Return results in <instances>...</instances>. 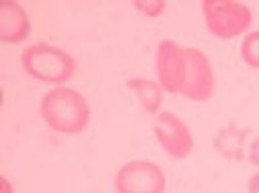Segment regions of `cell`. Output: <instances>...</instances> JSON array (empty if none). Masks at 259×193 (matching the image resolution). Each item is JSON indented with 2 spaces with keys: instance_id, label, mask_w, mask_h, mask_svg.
<instances>
[{
  "instance_id": "1",
  "label": "cell",
  "mask_w": 259,
  "mask_h": 193,
  "mask_svg": "<svg viewBox=\"0 0 259 193\" xmlns=\"http://www.w3.org/2000/svg\"><path fill=\"white\" fill-rule=\"evenodd\" d=\"M43 122L59 135H80L90 122V106L86 98L72 88L59 86L43 94L39 102Z\"/></svg>"
},
{
  "instance_id": "2",
  "label": "cell",
  "mask_w": 259,
  "mask_h": 193,
  "mask_svg": "<svg viewBox=\"0 0 259 193\" xmlns=\"http://www.w3.org/2000/svg\"><path fill=\"white\" fill-rule=\"evenodd\" d=\"M23 70L37 82L53 84L55 88L63 86L76 74L74 57L59 47L47 43H35L23 49L21 53Z\"/></svg>"
},
{
  "instance_id": "3",
  "label": "cell",
  "mask_w": 259,
  "mask_h": 193,
  "mask_svg": "<svg viewBox=\"0 0 259 193\" xmlns=\"http://www.w3.org/2000/svg\"><path fill=\"white\" fill-rule=\"evenodd\" d=\"M204 25L219 39H235L251 27V11L237 0H204L200 5Z\"/></svg>"
},
{
  "instance_id": "4",
  "label": "cell",
  "mask_w": 259,
  "mask_h": 193,
  "mask_svg": "<svg viewBox=\"0 0 259 193\" xmlns=\"http://www.w3.org/2000/svg\"><path fill=\"white\" fill-rule=\"evenodd\" d=\"M165 173L163 169L145 159H135L122 165L114 175L116 193H165Z\"/></svg>"
},
{
  "instance_id": "5",
  "label": "cell",
  "mask_w": 259,
  "mask_h": 193,
  "mask_svg": "<svg viewBox=\"0 0 259 193\" xmlns=\"http://www.w3.org/2000/svg\"><path fill=\"white\" fill-rule=\"evenodd\" d=\"M186 72L180 96L192 102H206L214 94V72L210 59L196 47H184Z\"/></svg>"
},
{
  "instance_id": "6",
  "label": "cell",
  "mask_w": 259,
  "mask_h": 193,
  "mask_svg": "<svg viewBox=\"0 0 259 193\" xmlns=\"http://www.w3.org/2000/svg\"><path fill=\"white\" fill-rule=\"evenodd\" d=\"M153 135H155L157 143L161 145V149L171 159L182 161L194 149V137L190 133L188 124L169 110H163L157 114V118L153 122Z\"/></svg>"
},
{
  "instance_id": "7",
  "label": "cell",
  "mask_w": 259,
  "mask_h": 193,
  "mask_svg": "<svg viewBox=\"0 0 259 193\" xmlns=\"http://www.w3.org/2000/svg\"><path fill=\"white\" fill-rule=\"evenodd\" d=\"M184 72H186L184 47L169 39L159 41L157 51H155V74H157V84L161 86V90L169 94H180Z\"/></svg>"
},
{
  "instance_id": "8",
  "label": "cell",
  "mask_w": 259,
  "mask_h": 193,
  "mask_svg": "<svg viewBox=\"0 0 259 193\" xmlns=\"http://www.w3.org/2000/svg\"><path fill=\"white\" fill-rule=\"evenodd\" d=\"M31 33V21L27 11L19 3L0 5V39L5 43H21Z\"/></svg>"
},
{
  "instance_id": "9",
  "label": "cell",
  "mask_w": 259,
  "mask_h": 193,
  "mask_svg": "<svg viewBox=\"0 0 259 193\" xmlns=\"http://www.w3.org/2000/svg\"><path fill=\"white\" fill-rule=\"evenodd\" d=\"M247 139V128H241L237 124L223 126L212 139L214 151L229 159V161H243V147Z\"/></svg>"
},
{
  "instance_id": "10",
  "label": "cell",
  "mask_w": 259,
  "mask_h": 193,
  "mask_svg": "<svg viewBox=\"0 0 259 193\" xmlns=\"http://www.w3.org/2000/svg\"><path fill=\"white\" fill-rule=\"evenodd\" d=\"M126 88L133 90L139 96L141 106L145 108V112L155 114L163 102V90L157 82L153 80H145V78H131L126 82Z\"/></svg>"
},
{
  "instance_id": "11",
  "label": "cell",
  "mask_w": 259,
  "mask_h": 193,
  "mask_svg": "<svg viewBox=\"0 0 259 193\" xmlns=\"http://www.w3.org/2000/svg\"><path fill=\"white\" fill-rule=\"evenodd\" d=\"M241 59L249 68L259 70V31H249L241 43Z\"/></svg>"
},
{
  "instance_id": "12",
  "label": "cell",
  "mask_w": 259,
  "mask_h": 193,
  "mask_svg": "<svg viewBox=\"0 0 259 193\" xmlns=\"http://www.w3.org/2000/svg\"><path fill=\"white\" fill-rule=\"evenodd\" d=\"M165 3H151V0H143V3H135V9L141 11L147 17H159L165 11Z\"/></svg>"
},
{
  "instance_id": "13",
  "label": "cell",
  "mask_w": 259,
  "mask_h": 193,
  "mask_svg": "<svg viewBox=\"0 0 259 193\" xmlns=\"http://www.w3.org/2000/svg\"><path fill=\"white\" fill-rule=\"evenodd\" d=\"M249 163L253 165V167H259V137L251 143V147H249Z\"/></svg>"
},
{
  "instance_id": "14",
  "label": "cell",
  "mask_w": 259,
  "mask_h": 193,
  "mask_svg": "<svg viewBox=\"0 0 259 193\" xmlns=\"http://www.w3.org/2000/svg\"><path fill=\"white\" fill-rule=\"evenodd\" d=\"M247 193H259V173H255L247 183Z\"/></svg>"
},
{
  "instance_id": "15",
  "label": "cell",
  "mask_w": 259,
  "mask_h": 193,
  "mask_svg": "<svg viewBox=\"0 0 259 193\" xmlns=\"http://www.w3.org/2000/svg\"><path fill=\"white\" fill-rule=\"evenodd\" d=\"M3 193H13V185L9 183V179H7V177L3 179Z\"/></svg>"
}]
</instances>
